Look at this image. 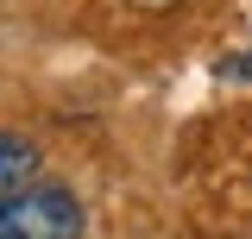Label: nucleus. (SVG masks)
Segmentation results:
<instances>
[{"mask_svg": "<svg viewBox=\"0 0 252 239\" xmlns=\"http://www.w3.org/2000/svg\"><path fill=\"white\" fill-rule=\"evenodd\" d=\"M215 76H220V82H246V89H252V51H233V57H220V63H215Z\"/></svg>", "mask_w": 252, "mask_h": 239, "instance_id": "7ed1b4c3", "label": "nucleus"}, {"mask_svg": "<svg viewBox=\"0 0 252 239\" xmlns=\"http://www.w3.org/2000/svg\"><path fill=\"white\" fill-rule=\"evenodd\" d=\"M32 177H38V145L19 139V132H0V208L13 195H26Z\"/></svg>", "mask_w": 252, "mask_h": 239, "instance_id": "f03ea898", "label": "nucleus"}, {"mask_svg": "<svg viewBox=\"0 0 252 239\" xmlns=\"http://www.w3.org/2000/svg\"><path fill=\"white\" fill-rule=\"evenodd\" d=\"M82 233V202L63 182H32L0 208V239H76Z\"/></svg>", "mask_w": 252, "mask_h": 239, "instance_id": "f257e3e1", "label": "nucleus"}]
</instances>
